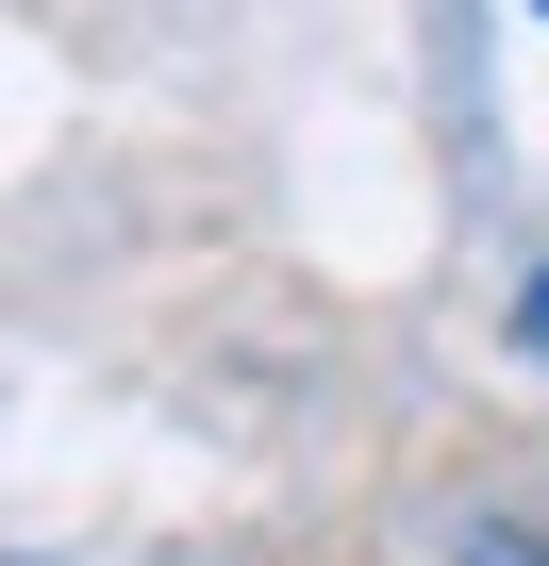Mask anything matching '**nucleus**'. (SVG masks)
<instances>
[{
  "instance_id": "obj_3",
  "label": "nucleus",
  "mask_w": 549,
  "mask_h": 566,
  "mask_svg": "<svg viewBox=\"0 0 549 566\" xmlns=\"http://www.w3.org/2000/svg\"><path fill=\"white\" fill-rule=\"evenodd\" d=\"M483 566H499V549H483Z\"/></svg>"
},
{
  "instance_id": "obj_1",
  "label": "nucleus",
  "mask_w": 549,
  "mask_h": 566,
  "mask_svg": "<svg viewBox=\"0 0 549 566\" xmlns=\"http://www.w3.org/2000/svg\"><path fill=\"white\" fill-rule=\"evenodd\" d=\"M516 334H532V350H549V283H532V317H516Z\"/></svg>"
},
{
  "instance_id": "obj_2",
  "label": "nucleus",
  "mask_w": 549,
  "mask_h": 566,
  "mask_svg": "<svg viewBox=\"0 0 549 566\" xmlns=\"http://www.w3.org/2000/svg\"><path fill=\"white\" fill-rule=\"evenodd\" d=\"M532 18H549V0H532Z\"/></svg>"
}]
</instances>
